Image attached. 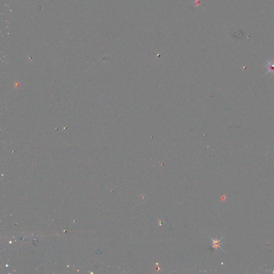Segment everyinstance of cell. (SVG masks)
<instances>
[{
	"instance_id": "6da1fadb",
	"label": "cell",
	"mask_w": 274,
	"mask_h": 274,
	"mask_svg": "<svg viewBox=\"0 0 274 274\" xmlns=\"http://www.w3.org/2000/svg\"><path fill=\"white\" fill-rule=\"evenodd\" d=\"M223 238H221V239L220 240H218L217 238H216L215 239H211V241H213V243H212V245H213V248H215L216 249H217V248H220L221 249H222V247L221 246V239H222Z\"/></svg>"
}]
</instances>
